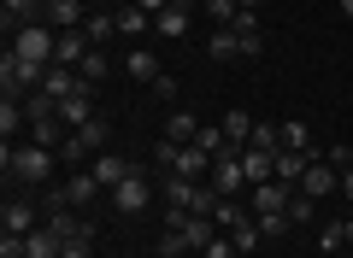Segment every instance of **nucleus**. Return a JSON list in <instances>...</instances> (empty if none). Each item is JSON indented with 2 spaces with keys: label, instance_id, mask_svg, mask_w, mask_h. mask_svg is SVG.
<instances>
[{
  "label": "nucleus",
  "instance_id": "10",
  "mask_svg": "<svg viewBox=\"0 0 353 258\" xmlns=\"http://www.w3.org/2000/svg\"><path fill=\"white\" fill-rule=\"evenodd\" d=\"M212 159H218V153H206V147H194V141H189V147H176V164H171V171L189 176V182H206V176H212Z\"/></svg>",
  "mask_w": 353,
  "mask_h": 258
},
{
  "label": "nucleus",
  "instance_id": "34",
  "mask_svg": "<svg viewBox=\"0 0 353 258\" xmlns=\"http://www.w3.org/2000/svg\"><path fill=\"white\" fill-rule=\"evenodd\" d=\"M88 252H94V235H77V241L59 246V258H88Z\"/></svg>",
  "mask_w": 353,
  "mask_h": 258
},
{
  "label": "nucleus",
  "instance_id": "9",
  "mask_svg": "<svg viewBox=\"0 0 353 258\" xmlns=\"http://www.w3.org/2000/svg\"><path fill=\"white\" fill-rule=\"evenodd\" d=\"M88 171H94V182H101V188H106V194H112V188H118V182H124V176H130V171H136V164H130V159H124V153H94V159H88Z\"/></svg>",
  "mask_w": 353,
  "mask_h": 258
},
{
  "label": "nucleus",
  "instance_id": "38",
  "mask_svg": "<svg viewBox=\"0 0 353 258\" xmlns=\"http://www.w3.org/2000/svg\"><path fill=\"white\" fill-rule=\"evenodd\" d=\"M0 258H24V235H12V229L0 235Z\"/></svg>",
  "mask_w": 353,
  "mask_h": 258
},
{
  "label": "nucleus",
  "instance_id": "11",
  "mask_svg": "<svg viewBox=\"0 0 353 258\" xmlns=\"http://www.w3.org/2000/svg\"><path fill=\"white\" fill-rule=\"evenodd\" d=\"M88 118H94V88L83 83V88H77L71 100H59V123H65V129H71V136H77V129H83Z\"/></svg>",
  "mask_w": 353,
  "mask_h": 258
},
{
  "label": "nucleus",
  "instance_id": "15",
  "mask_svg": "<svg viewBox=\"0 0 353 258\" xmlns=\"http://www.w3.org/2000/svg\"><path fill=\"white\" fill-rule=\"evenodd\" d=\"M0 223H6L12 235H30V229H41V223H36V206H30V200H6Z\"/></svg>",
  "mask_w": 353,
  "mask_h": 258
},
{
  "label": "nucleus",
  "instance_id": "43",
  "mask_svg": "<svg viewBox=\"0 0 353 258\" xmlns=\"http://www.w3.org/2000/svg\"><path fill=\"white\" fill-rule=\"evenodd\" d=\"M171 6H183V12H194V0H171Z\"/></svg>",
  "mask_w": 353,
  "mask_h": 258
},
{
  "label": "nucleus",
  "instance_id": "44",
  "mask_svg": "<svg viewBox=\"0 0 353 258\" xmlns=\"http://www.w3.org/2000/svg\"><path fill=\"white\" fill-rule=\"evenodd\" d=\"M341 18H353V0H341Z\"/></svg>",
  "mask_w": 353,
  "mask_h": 258
},
{
  "label": "nucleus",
  "instance_id": "20",
  "mask_svg": "<svg viewBox=\"0 0 353 258\" xmlns=\"http://www.w3.org/2000/svg\"><path fill=\"white\" fill-rule=\"evenodd\" d=\"M189 24H194V12H183V6H165V12L153 18V30H159V36H189Z\"/></svg>",
  "mask_w": 353,
  "mask_h": 258
},
{
  "label": "nucleus",
  "instance_id": "4",
  "mask_svg": "<svg viewBox=\"0 0 353 258\" xmlns=\"http://www.w3.org/2000/svg\"><path fill=\"white\" fill-rule=\"evenodd\" d=\"M106 188L94 182V171H71L65 182H53L48 188V211H59V206H71V211H88L94 200H101Z\"/></svg>",
  "mask_w": 353,
  "mask_h": 258
},
{
  "label": "nucleus",
  "instance_id": "16",
  "mask_svg": "<svg viewBox=\"0 0 353 258\" xmlns=\"http://www.w3.org/2000/svg\"><path fill=\"white\" fill-rule=\"evenodd\" d=\"M318 153H289L283 147L277 153V182H289V188H301V176H306V164H312Z\"/></svg>",
  "mask_w": 353,
  "mask_h": 258
},
{
  "label": "nucleus",
  "instance_id": "19",
  "mask_svg": "<svg viewBox=\"0 0 353 258\" xmlns=\"http://www.w3.org/2000/svg\"><path fill=\"white\" fill-rule=\"evenodd\" d=\"M24 258H59V235L41 223V229H30L24 235Z\"/></svg>",
  "mask_w": 353,
  "mask_h": 258
},
{
  "label": "nucleus",
  "instance_id": "23",
  "mask_svg": "<svg viewBox=\"0 0 353 258\" xmlns=\"http://www.w3.org/2000/svg\"><path fill=\"white\" fill-rule=\"evenodd\" d=\"M118 30H124V36H141V30H153V18L141 12L136 0H118Z\"/></svg>",
  "mask_w": 353,
  "mask_h": 258
},
{
  "label": "nucleus",
  "instance_id": "5",
  "mask_svg": "<svg viewBox=\"0 0 353 258\" xmlns=\"http://www.w3.org/2000/svg\"><path fill=\"white\" fill-rule=\"evenodd\" d=\"M148 206H153V176L136 164V171H130L124 182L112 188V211H118V217H141Z\"/></svg>",
  "mask_w": 353,
  "mask_h": 258
},
{
  "label": "nucleus",
  "instance_id": "42",
  "mask_svg": "<svg viewBox=\"0 0 353 258\" xmlns=\"http://www.w3.org/2000/svg\"><path fill=\"white\" fill-rule=\"evenodd\" d=\"M341 246H353V217H347V223H341Z\"/></svg>",
  "mask_w": 353,
  "mask_h": 258
},
{
  "label": "nucleus",
  "instance_id": "1",
  "mask_svg": "<svg viewBox=\"0 0 353 258\" xmlns=\"http://www.w3.org/2000/svg\"><path fill=\"white\" fill-rule=\"evenodd\" d=\"M0 171L18 176V182H53V153L36 141H6L0 147Z\"/></svg>",
  "mask_w": 353,
  "mask_h": 258
},
{
  "label": "nucleus",
  "instance_id": "24",
  "mask_svg": "<svg viewBox=\"0 0 353 258\" xmlns=\"http://www.w3.org/2000/svg\"><path fill=\"white\" fill-rule=\"evenodd\" d=\"M230 241H236V252H259V241H265V229H259V217H241L236 229H230Z\"/></svg>",
  "mask_w": 353,
  "mask_h": 258
},
{
  "label": "nucleus",
  "instance_id": "29",
  "mask_svg": "<svg viewBox=\"0 0 353 258\" xmlns=\"http://www.w3.org/2000/svg\"><path fill=\"white\" fill-rule=\"evenodd\" d=\"M124 65H130V76H136V83H153V76H159V59H153L148 47H136Z\"/></svg>",
  "mask_w": 353,
  "mask_h": 258
},
{
  "label": "nucleus",
  "instance_id": "22",
  "mask_svg": "<svg viewBox=\"0 0 353 258\" xmlns=\"http://www.w3.org/2000/svg\"><path fill=\"white\" fill-rule=\"evenodd\" d=\"M248 147H253V153H283V123H253Z\"/></svg>",
  "mask_w": 353,
  "mask_h": 258
},
{
  "label": "nucleus",
  "instance_id": "17",
  "mask_svg": "<svg viewBox=\"0 0 353 258\" xmlns=\"http://www.w3.org/2000/svg\"><path fill=\"white\" fill-rule=\"evenodd\" d=\"M183 235H189V252H206V246L218 241V223H212V217H194V211H189V217H183Z\"/></svg>",
  "mask_w": 353,
  "mask_h": 258
},
{
  "label": "nucleus",
  "instance_id": "2",
  "mask_svg": "<svg viewBox=\"0 0 353 258\" xmlns=\"http://www.w3.org/2000/svg\"><path fill=\"white\" fill-rule=\"evenodd\" d=\"M41 83H48V65L18 59L6 47V59H0V100H30V94H41Z\"/></svg>",
  "mask_w": 353,
  "mask_h": 258
},
{
  "label": "nucleus",
  "instance_id": "14",
  "mask_svg": "<svg viewBox=\"0 0 353 258\" xmlns=\"http://www.w3.org/2000/svg\"><path fill=\"white\" fill-rule=\"evenodd\" d=\"M194 136H201V118H194V111H183V106H176L171 118H165V141H176V147H189Z\"/></svg>",
  "mask_w": 353,
  "mask_h": 258
},
{
  "label": "nucleus",
  "instance_id": "27",
  "mask_svg": "<svg viewBox=\"0 0 353 258\" xmlns=\"http://www.w3.org/2000/svg\"><path fill=\"white\" fill-rule=\"evenodd\" d=\"M206 53H212V59H241L236 30H212V36H206Z\"/></svg>",
  "mask_w": 353,
  "mask_h": 258
},
{
  "label": "nucleus",
  "instance_id": "31",
  "mask_svg": "<svg viewBox=\"0 0 353 258\" xmlns=\"http://www.w3.org/2000/svg\"><path fill=\"white\" fill-rule=\"evenodd\" d=\"M236 12H241V0H206V18H212L218 30H224V24H236Z\"/></svg>",
  "mask_w": 353,
  "mask_h": 258
},
{
  "label": "nucleus",
  "instance_id": "36",
  "mask_svg": "<svg viewBox=\"0 0 353 258\" xmlns=\"http://www.w3.org/2000/svg\"><path fill=\"white\" fill-rule=\"evenodd\" d=\"M324 159H330V164H336V171H347V164H353V141H336V147H330V153H324Z\"/></svg>",
  "mask_w": 353,
  "mask_h": 258
},
{
  "label": "nucleus",
  "instance_id": "28",
  "mask_svg": "<svg viewBox=\"0 0 353 258\" xmlns=\"http://www.w3.org/2000/svg\"><path fill=\"white\" fill-rule=\"evenodd\" d=\"M241 217H253V211H248V206H241V200H218V211H212V223H218V229H224V235H230V229H236V223H241Z\"/></svg>",
  "mask_w": 353,
  "mask_h": 258
},
{
  "label": "nucleus",
  "instance_id": "13",
  "mask_svg": "<svg viewBox=\"0 0 353 258\" xmlns=\"http://www.w3.org/2000/svg\"><path fill=\"white\" fill-rule=\"evenodd\" d=\"M41 18H48L53 30H83V24H88L83 0H53V6H48V12H41Z\"/></svg>",
  "mask_w": 353,
  "mask_h": 258
},
{
  "label": "nucleus",
  "instance_id": "6",
  "mask_svg": "<svg viewBox=\"0 0 353 258\" xmlns=\"http://www.w3.org/2000/svg\"><path fill=\"white\" fill-rule=\"evenodd\" d=\"M206 182H212V188H218L224 200H241V194H248V171H241V147H224V153H218V159H212V176H206Z\"/></svg>",
  "mask_w": 353,
  "mask_h": 258
},
{
  "label": "nucleus",
  "instance_id": "37",
  "mask_svg": "<svg viewBox=\"0 0 353 258\" xmlns=\"http://www.w3.org/2000/svg\"><path fill=\"white\" fill-rule=\"evenodd\" d=\"M201 258H241V252H236V241H230V235H218V241H212V246H206V252H201Z\"/></svg>",
  "mask_w": 353,
  "mask_h": 258
},
{
  "label": "nucleus",
  "instance_id": "30",
  "mask_svg": "<svg viewBox=\"0 0 353 258\" xmlns=\"http://www.w3.org/2000/svg\"><path fill=\"white\" fill-rule=\"evenodd\" d=\"M312 217H318V200L294 188V200H289V223H312Z\"/></svg>",
  "mask_w": 353,
  "mask_h": 258
},
{
  "label": "nucleus",
  "instance_id": "7",
  "mask_svg": "<svg viewBox=\"0 0 353 258\" xmlns=\"http://www.w3.org/2000/svg\"><path fill=\"white\" fill-rule=\"evenodd\" d=\"M289 200H294V188H289V182H259V188H248V206H253V217L289 211Z\"/></svg>",
  "mask_w": 353,
  "mask_h": 258
},
{
  "label": "nucleus",
  "instance_id": "33",
  "mask_svg": "<svg viewBox=\"0 0 353 258\" xmlns=\"http://www.w3.org/2000/svg\"><path fill=\"white\" fill-rule=\"evenodd\" d=\"M194 147H206V153H224L230 141H224V129H206V123H201V136H194Z\"/></svg>",
  "mask_w": 353,
  "mask_h": 258
},
{
  "label": "nucleus",
  "instance_id": "21",
  "mask_svg": "<svg viewBox=\"0 0 353 258\" xmlns=\"http://www.w3.org/2000/svg\"><path fill=\"white\" fill-rule=\"evenodd\" d=\"M218 129H224V141H230V147H248L253 118H248V111H224V123H218Z\"/></svg>",
  "mask_w": 353,
  "mask_h": 258
},
{
  "label": "nucleus",
  "instance_id": "3",
  "mask_svg": "<svg viewBox=\"0 0 353 258\" xmlns=\"http://www.w3.org/2000/svg\"><path fill=\"white\" fill-rule=\"evenodd\" d=\"M12 53H18V59H36V65H53V59H59V30H53L48 18L18 24L12 30Z\"/></svg>",
  "mask_w": 353,
  "mask_h": 258
},
{
  "label": "nucleus",
  "instance_id": "40",
  "mask_svg": "<svg viewBox=\"0 0 353 258\" xmlns=\"http://www.w3.org/2000/svg\"><path fill=\"white\" fill-rule=\"evenodd\" d=\"M136 6H141V12H148V18H159L165 6H171V0H136Z\"/></svg>",
  "mask_w": 353,
  "mask_h": 258
},
{
  "label": "nucleus",
  "instance_id": "8",
  "mask_svg": "<svg viewBox=\"0 0 353 258\" xmlns=\"http://www.w3.org/2000/svg\"><path fill=\"white\" fill-rule=\"evenodd\" d=\"M336 188H341V171H336V164L324 159V153H318V159L306 164V176H301V194H312V200H324V194H336Z\"/></svg>",
  "mask_w": 353,
  "mask_h": 258
},
{
  "label": "nucleus",
  "instance_id": "35",
  "mask_svg": "<svg viewBox=\"0 0 353 258\" xmlns=\"http://www.w3.org/2000/svg\"><path fill=\"white\" fill-rule=\"evenodd\" d=\"M259 229H265V235H289L294 223H289V211H271V217H259Z\"/></svg>",
  "mask_w": 353,
  "mask_h": 258
},
{
  "label": "nucleus",
  "instance_id": "12",
  "mask_svg": "<svg viewBox=\"0 0 353 258\" xmlns=\"http://www.w3.org/2000/svg\"><path fill=\"white\" fill-rule=\"evenodd\" d=\"M77 88H83V71H71V65H48V83H41V94L59 106V100H71Z\"/></svg>",
  "mask_w": 353,
  "mask_h": 258
},
{
  "label": "nucleus",
  "instance_id": "39",
  "mask_svg": "<svg viewBox=\"0 0 353 258\" xmlns=\"http://www.w3.org/2000/svg\"><path fill=\"white\" fill-rule=\"evenodd\" d=\"M153 94H159V100H176V76L159 71V76H153Z\"/></svg>",
  "mask_w": 353,
  "mask_h": 258
},
{
  "label": "nucleus",
  "instance_id": "32",
  "mask_svg": "<svg viewBox=\"0 0 353 258\" xmlns=\"http://www.w3.org/2000/svg\"><path fill=\"white\" fill-rule=\"evenodd\" d=\"M77 71H83V83H88V88H94V83H101V76H106V53L94 47V53H88L83 65H77Z\"/></svg>",
  "mask_w": 353,
  "mask_h": 258
},
{
  "label": "nucleus",
  "instance_id": "26",
  "mask_svg": "<svg viewBox=\"0 0 353 258\" xmlns=\"http://www.w3.org/2000/svg\"><path fill=\"white\" fill-rule=\"evenodd\" d=\"M283 147H289V153H318V147H312V129H306L301 118L283 123Z\"/></svg>",
  "mask_w": 353,
  "mask_h": 258
},
{
  "label": "nucleus",
  "instance_id": "25",
  "mask_svg": "<svg viewBox=\"0 0 353 258\" xmlns=\"http://www.w3.org/2000/svg\"><path fill=\"white\" fill-rule=\"evenodd\" d=\"M159 258H189V235L176 223H159Z\"/></svg>",
  "mask_w": 353,
  "mask_h": 258
},
{
  "label": "nucleus",
  "instance_id": "18",
  "mask_svg": "<svg viewBox=\"0 0 353 258\" xmlns=\"http://www.w3.org/2000/svg\"><path fill=\"white\" fill-rule=\"evenodd\" d=\"M83 36L94 41V47H106V41H112V36H124V30H118V12H88Z\"/></svg>",
  "mask_w": 353,
  "mask_h": 258
},
{
  "label": "nucleus",
  "instance_id": "41",
  "mask_svg": "<svg viewBox=\"0 0 353 258\" xmlns=\"http://www.w3.org/2000/svg\"><path fill=\"white\" fill-rule=\"evenodd\" d=\"M341 200H353V164L341 171Z\"/></svg>",
  "mask_w": 353,
  "mask_h": 258
}]
</instances>
